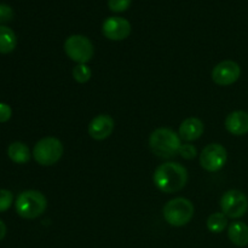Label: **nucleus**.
Instances as JSON below:
<instances>
[{
    "mask_svg": "<svg viewBox=\"0 0 248 248\" xmlns=\"http://www.w3.org/2000/svg\"><path fill=\"white\" fill-rule=\"evenodd\" d=\"M153 181L157 189L164 193H177L186 186L188 182V171L178 162H166L155 170Z\"/></svg>",
    "mask_w": 248,
    "mask_h": 248,
    "instance_id": "1",
    "label": "nucleus"
},
{
    "mask_svg": "<svg viewBox=\"0 0 248 248\" xmlns=\"http://www.w3.org/2000/svg\"><path fill=\"white\" fill-rule=\"evenodd\" d=\"M181 145V137L171 128H156L149 137L150 149L160 157L173 156L179 152Z\"/></svg>",
    "mask_w": 248,
    "mask_h": 248,
    "instance_id": "2",
    "label": "nucleus"
},
{
    "mask_svg": "<svg viewBox=\"0 0 248 248\" xmlns=\"http://www.w3.org/2000/svg\"><path fill=\"white\" fill-rule=\"evenodd\" d=\"M16 211L24 219H34L45 212L47 207V200L45 195L38 190H26L17 198Z\"/></svg>",
    "mask_w": 248,
    "mask_h": 248,
    "instance_id": "3",
    "label": "nucleus"
},
{
    "mask_svg": "<svg viewBox=\"0 0 248 248\" xmlns=\"http://www.w3.org/2000/svg\"><path fill=\"white\" fill-rule=\"evenodd\" d=\"M164 218L172 227H183L194 216V205L186 198H176L164 206Z\"/></svg>",
    "mask_w": 248,
    "mask_h": 248,
    "instance_id": "4",
    "label": "nucleus"
},
{
    "mask_svg": "<svg viewBox=\"0 0 248 248\" xmlns=\"http://www.w3.org/2000/svg\"><path fill=\"white\" fill-rule=\"evenodd\" d=\"M64 148L62 142L55 137H45L39 140L33 149V156L41 166H52L60 161Z\"/></svg>",
    "mask_w": 248,
    "mask_h": 248,
    "instance_id": "5",
    "label": "nucleus"
},
{
    "mask_svg": "<svg viewBox=\"0 0 248 248\" xmlns=\"http://www.w3.org/2000/svg\"><path fill=\"white\" fill-rule=\"evenodd\" d=\"M64 52L70 60L77 62L78 64H86L93 57L94 47L89 38L74 34L65 40Z\"/></svg>",
    "mask_w": 248,
    "mask_h": 248,
    "instance_id": "6",
    "label": "nucleus"
},
{
    "mask_svg": "<svg viewBox=\"0 0 248 248\" xmlns=\"http://www.w3.org/2000/svg\"><path fill=\"white\" fill-rule=\"evenodd\" d=\"M220 207L227 217L241 218L248 210V199L242 191L228 190L220 199Z\"/></svg>",
    "mask_w": 248,
    "mask_h": 248,
    "instance_id": "7",
    "label": "nucleus"
},
{
    "mask_svg": "<svg viewBox=\"0 0 248 248\" xmlns=\"http://www.w3.org/2000/svg\"><path fill=\"white\" fill-rule=\"evenodd\" d=\"M228 160V153L223 145L213 143L202 149L200 154V165L208 172H217L224 167Z\"/></svg>",
    "mask_w": 248,
    "mask_h": 248,
    "instance_id": "8",
    "label": "nucleus"
},
{
    "mask_svg": "<svg viewBox=\"0 0 248 248\" xmlns=\"http://www.w3.org/2000/svg\"><path fill=\"white\" fill-rule=\"evenodd\" d=\"M241 68L234 61H223L212 70V79L219 86H229L239 80Z\"/></svg>",
    "mask_w": 248,
    "mask_h": 248,
    "instance_id": "9",
    "label": "nucleus"
},
{
    "mask_svg": "<svg viewBox=\"0 0 248 248\" xmlns=\"http://www.w3.org/2000/svg\"><path fill=\"white\" fill-rule=\"evenodd\" d=\"M102 33L109 40H125L131 34V24L127 19L123 17H108L103 22Z\"/></svg>",
    "mask_w": 248,
    "mask_h": 248,
    "instance_id": "10",
    "label": "nucleus"
},
{
    "mask_svg": "<svg viewBox=\"0 0 248 248\" xmlns=\"http://www.w3.org/2000/svg\"><path fill=\"white\" fill-rule=\"evenodd\" d=\"M115 123L113 118L106 114L96 116L89 124V135L96 140H103L113 133Z\"/></svg>",
    "mask_w": 248,
    "mask_h": 248,
    "instance_id": "11",
    "label": "nucleus"
},
{
    "mask_svg": "<svg viewBox=\"0 0 248 248\" xmlns=\"http://www.w3.org/2000/svg\"><path fill=\"white\" fill-rule=\"evenodd\" d=\"M225 128L234 136H244L248 133V113L244 110H235L225 119Z\"/></svg>",
    "mask_w": 248,
    "mask_h": 248,
    "instance_id": "12",
    "label": "nucleus"
},
{
    "mask_svg": "<svg viewBox=\"0 0 248 248\" xmlns=\"http://www.w3.org/2000/svg\"><path fill=\"white\" fill-rule=\"evenodd\" d=\"M203 133V124L198 118H188L179 126V137L181 140L191 142L201 137Z\"/></svg>",
    "mask_w": 248,
    "mask_h": 248,
    "instance_id": "13",
    "label": "nucleus"
},
{
    "mask_svg": "<svg viewBox=\"0 0 248 248\" xmlns=\"http://www.w3.org/2000/svg\"><path fill=\"white\" fill-rule=\"evenodd\" d=\"M228 237L230 241L239 247L248 245V225L242 222H234L228 228Z\"/></svg>",
    "mask_w": 248,
    "mask_h": 248,
    "instance_id": "14",
    "label": "nucleus"
},
{
    "mask_svg": "<svg viewBox=\"0 0 248 248\" xmlns=\"http://www.w3.org/2000/svg\"><path fill=\"white\" fill-rule=\"evenodd\" d=\"M7 155L15 164H26L31 159L29 148L22 142H14L7 149Z\"/></svg>",
    "mask_w": 248,
    "mask_h": 248,
    "instance_id": "15",
    "label": "nucleus"
},
{
    "mask_svg": "<svg viewBox=\"0 0 248 248\" xmlns=\"http://www.w3.org/2000/svg\"><path fill=\"white\" fill-rule=\"evenodd\" d=\"M17 38L15 31L6 26H0V53H10L16 48Z\"/></svg>",
    "mask_w": 248,
    "mask_h": 248,
    "instance_id": "16",
    "label": "nucleus"
},
{
    "mask_svg": "<svg viewBox=\"0 0 248 248\" xmlns=\"http://www.w3.org/2000/svg\"><path fill=\"white\" fill-rule=\"evenodd\" d=\"M228 219L224 213H213L207 219V229L213 234H219L227 228Z\"/></svg>",
    "mask_w": 248,
    "mask_h": 248,
    "instance_id": "17",
    "label": "nucleus"
},
{
    "mask_svg": "<svg viewBox=\"0 0 248 248\" xmlns=\"http://www.w3.org/2000/svg\"><path fill=\"white\" fill-rule=\"evenodd\" d=\"M92 77V72L86 64H78L77 67H74L73 69V78H74L75 81H78L79 84H85V82L89 81Z\"/></svg>",
    "mask_w": 248,
    "mask_h": 248,
    "instance_id": "18",
    "label": "nucleus"
},
{
    "mask_svg": "<svg viewBox=\"0 0 248 248\" xmlns=\"http://www.w3.org/2000/svg\"><path fill=\"white\" fill-rule=\"evenodd\" d=\"M14 202V195L7 189H0V213L5 212L11 207Z\"/></svg>",
    "mask_w": 248,
    "mask_h": 248,
    "instance_id": "19",
    "label": "nucleus"
},
{
    "mask_svg": "<svg viewBox=\"0 0 248 248\" xmlns=\"http://www.w3.org/2000/svg\"><path fill=\"white\" fill-rule=\"evenodd\" d=\"M132 0H109L108 6L113 12H124L130 7Z\"/></svg>",
    "mask_w": 248,
    "mask_h": 248,
    "instance_id": "20",
    "label": "nucleus"
},
{
    "mask_svg": "<svg viewBox=\"0 0 248 248\" xmlns=\"http://www.w3.org/2000/svg\"><path fill=\"white\" fill-rule=\"evenodd\" d=\"M14 18V10L6 4H0V23H7Z\"/></svg>",
    "mask_w": 248,
    "mask_h": 248,
    "instance_id": "21",
    "label": "nucleus"
},
{
    "mask_svg": "<svg viewBox=\"0 0 248 248\" xmlns=\"http://www.w3.org/2000/svg\"><path fill=\"white\" fill-rule=\"evenodd\" d=\"M178 153L181 154L182 157H184V159L186 160L194 159V157L196 156V154H198L196 148L191 144H182L181 148H179Z\"/></svg>",
    "mask_w": 248,
    "mask_h": 248,
    "instance_id": "22",
    "label": "nucleus"
},
{
    "mask_svg": "<svg viewBox=\"0 0 248 248\" xmlns=\"http://www.w3.org/2000/svg\"><path fill=\"white\" fill-rule=\"evenodd\" d=\"M12 115V109L9 104L0 103V123H6Z\"/></svg>",
    "mask_w": 248,
    "mask_h": 248,
    "instance_id": "23",
    "label": "nucleus"
},
{
    "mask_svg": "<svg viewBox=\"0 0 248 248\" xmlns=\"http://www.w3.org/2000/svg\"><path fill=\"white\" fill-rule=\"evenodd\" d=\"M5 235H6V225H5V223L0 219V241L4 239Z\"/></svg>",
    "mask_w": 248,
    "mask_h": 248,
    "instance_id": "24",
    "label": "nucleus"
}]
</instances>
